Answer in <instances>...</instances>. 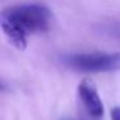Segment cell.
<instances>
[{
	"label": "cell",
	"instance_id": "cell-1",
	"mask_svg": "<svg viewBox=\"0 0 120 120\" xmlns=\"http://www.w3.org/2000/svg\"><path fill=\"white\" fill-rule=\"evenodd\" d=\"M52 27V13L39 3L11 5L1 12V29L18 50L27 48V35L47 32Z\"/></svg>",
	"mask_w": 120,
	"mask_h": 120
},
{
	"label": "cell",
	"instance_id": "cell-2",
	"mask_svg": "<svg viewBox=\"0 0 120 120\" xmlns=\"http://www.w3.org/2000/svg\"><path fill=\"white\" fill-rule=\"evenodd\" d=\"M63 63L80 72H111L120 70V52L75 53L62 58Z\"/></svg>",
	"mask_w": 120,
	"mask_h": 120
},
{
	"label": "cell",
	"instance_id": "cell-3",
	"mask_svg": "<svg viewBox=\"0 0 120 120\" xmlns=\"http://www.w3.org/2000/svg\"><path fill=\"white\" fill-rule=\"evenodd\" d=\"M78 94L89 119L101 120L103 116V103L101 101L96 84L89 79H84L78 86Z\"/></svg>",
	"mask_w": 120,
	"mask_h": 120
},
{
	"label": "cell",
	"instance_id": "cell-4",
	"mask_svg": "<svg viewBox=\"0 0 120 120\" xmlns=\"http://www.w3.org/2000/svg\"><path fill=\"white\" fill-rule=\"evenodd\" d=\"M97 31L102 32L105 35H109L111 38L120 39V21H112V22H105L96 26Z\"/></svg>",
	"mask_w": 120,
	"mask_h": 120
},
{
	"label": "cell",
	"instance_id": "cell-5",
	"mask_svg": "<svg viewBox=\"0 0 120 120\" xmlns=\"http://www.w3.org/2000/svg\"><path fill=\"white\" fill-rule=\"evenodd\" d=\"M111 119L112 120H120V107L116 106L111 110Z\"/></svg>",
	"mask_w": 120,
	"mask_h": 120
},
{
	"label": "cell",
	"instance_id": "cell-6",
	"mask_svg": "<svg viewBox=\"0 0 120 120\" xmlns=\"http://www.w3.org/2000/svg\"><path fill=\"white\" fill-rule=\"evenodd\" d=\"M61 120H76V119H72V117H63V119Z\"/></svg>",
	"mask_w": 120,
	"mask_h": 120
}]
</instances>
